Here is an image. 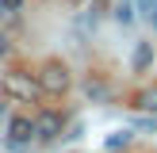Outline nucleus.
<instances>
[{"label": "nucleus", "instance_id": "1", "mask_svg": "<svg viewBox=\"0 0 157 153\" xmlns=\"http://www.w3.org/2000/svg\"><path fill=\"white\" fill-rule=\"evenodd\" d=\"M0 92H4V99H15V103H38V99L46 96L42 84H38V76L23 73V69H12V73L0 76Z\"/></svg>", "mask_w": 157, "mask_h": 153}, {"label": "nucleus", "instance_id": "2", "mask_svg": "<svg viewBox=\"0 0 157 153\" xmlns=\"http://www.w3.org/2000/svg\"><path fill=\"white\" fill-rule=\"evenodd\" d=\"M38 84H42L46 96H65V92L73 88V73H69L65 61H46V65L38 69Z\"/></svg>", "mask_w": 157, "mask_h": 153}, {"label": "nucleus", "instance_id": "3", "mask_svg": "<svg viewBox=\"0 0 157 153\" xmlns=\"http://www.w3.org/2000/svg\"><path fill=\"white\" fill-rule=\"evenodd\" d=\"M31 142H35V119L12 115V119L4 122V145H8V149H27Z\"/></svg>", "mask_w": 157, "mask_h": 153}, {"label": "nucleus", "instance_id": "4", "mask_svg": "<svg viewBox=\"0 0 157 153\" xmlns=\"http://www.w3.org/2000/svg\"><path fill=\"white\" fill-rule=\"evenodd\" d=\"M35 138L38 142H58V138H65V115L61 111H42L35 119Z\"/></svg>", "mask_w": 157, "mask_h": 153}, {"label": "nucleus", "instance_id": "5", "mask_svg": "<svg viewBox=\"0 0 157 153\" xmlns=\"http://www.w3.org/2000/svg\"><path fill=\"white\" fill-rule=\"evenodd\" d=\"M134 107L138 111H157V84H146V88L134 92Z\"/></svg>", "mask_w": 157, "mask_h": 153}, {"label": "nucleus", "instance_id": "6", "mask_svg": "<svg viewBox=\"0 0 157 153\" xmlns=\"http://www.w3.org/2000/svg\"><path fill=\"white\" fill-rule=\"evenodd\" d=\"M130 65H134V73H146V69L153 65V50H150V42H138V50H134V58H130Z\"/></svg>", "mask_w": 157, "mask_h": 153}, {"label": "nucleus", "instance_id": "7", "mask_svg": "<svg viewBox=\"0 0 157 153\" xmlns=\"http://www.w3.org/2000/svg\"><path fill=\"white\" fill-rule=\"evenodd\" d=\"M130 138H134L130 130H115L111 138H104V149H127V145H130Z\"/></svg>", "mask_w": 157, "mask_h": 153}, {"label": "nucleus", "instance_id": "8", "mask_svg": "<svg viewBox=\"0 0 157 153\" xmlns=\"http://www.w3.org/2000/svg\"><path fill=\"white\" fill-rule=\"evenodd\" d=\"M115 19H119L123 27H130V23H134V0H119V8H115Z\"/></svg>", "mask_w": 157, "mask_h": 153}, {"label": "nucleus", "instance_id": "9", "mask_svg": "<svg viewBox=\"0 0 157 153\" xmlns=\"http://www.w3.org/2000/svg\"><path fill=\"white\" fill-rule=\"evenodd\" d=\"M84 88H88L92 99H107V88H104V80H100V76H88V80H84Z\"/></svg>", "mask_w": 157, "mask_h": 153}, {"label": "nucleus", "instance_id": "10", "mask_svg": "<svg viewBox=\"0 0 157 153\" xmlns=\"http://www.w3.org/2000/svg\"><path fill=\"white\" fill-rule=\"evenodd\" d=\"M134 12H138V15H146V19H150V15L157 12V0H134Z\"/></svg>", "mask_w": 157, "mask_h": 153}, {"label": "nucleus", "instance_id": "11", "mask_svg": "<svg viewBox=\"0 0 157 153\" xmlns=\"http://www.w3.org/2000/svg\"><path fill=\"white\" fill-rule=\"evenodd\" d=\"M8 54H12V35L0 27V58H8Z\"/></svg>", "mask_w": 157, "mask_h": 153}, {"label": "nucleus", "instance_id": "12", "mask_svg": "<svg viewBox=\"0 0 157 153\" xmlns=\"http://www.w3.org/2000/svg\"><path fill=\"white\" fill-rule=\"evenodd\" d=\"M0 8H4V12H19L23 0H0Z\"/></svg>", "mask_w": 157, "mask_h": 153}, {"label": "nucleus", "instance_id": "13", "mask_svg": "<svg viewBox=\"0 0 157 153\" xmlns=\"http://www.w3.org/2000/svg\"><path fill=\"white\" fill-rule=\"evenodd\" d=\"M4 103H8V99H0V130H4V119H8V107Z\"/></svg>", "mask_w": 157, "mask_h": 153}, {"label": "nucleus", "instance_id": "14", "mask_svg": "<svg viewBox=\"0 0 157 153\" xmlns=\"http://www.w3.org/2000/svg\"><path fill=\"white\" fill-rule=\"evenodd\" d=\"M150 23H153V31H157V12H153V15H150Z\"/></svg>", "mask_w": 157, "mask_h": 153}]
</instances>
